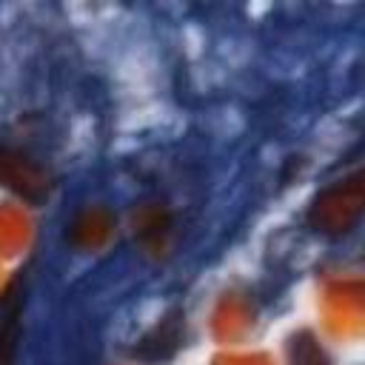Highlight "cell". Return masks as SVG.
Segmentation results:
<instances>
[{
	"label": "cell",
	"mask_w": 365,
	"mask_h": 365,
	"mask_svg": "<svg viewBox=\"0 0 365 365\" xmlns=\"http://www.w3.org/2000/svg\"><path fill=\"white\" fill-rule=\"evenodd\" d=\"M362 205H365V182L362 174L356 171L314 200L308 211V222L325 234H345L356 225Z\"/></svg>",
	"instance_id": "cell-1"
},
{
	"label": "cell",
	"mask_w": 365,
	"mask_h": 365,
	"mask_svg": "<svg viewBox=\"0 0 365 365\" xmlns=\"http://www.w3.org/2000/svg\"><path fill=\"white\" fill-rule=\"evenodd\" d=\"M0 182L29 202H40L51 188V177L43 165L6 145H0Z\"/></svg>",
	"instance_id": "cell-2"
},
{
	"label": "cell",
	"mask_w": 365,
	"mask_h": 365,
	"mask_svg": "<svg viewBox=\"0 0 365 365\" xmlns=\"http://www.w3.org/2000/svg\"><path fill=\"white\" fill-rule=\"evenodd\" d=\"M23 308H26V277L14 274L0 291V365H14L20 334H23Z\"/></svg>",
	"instance_id": "cell-3"
},
{
	"label": "cell",
	"mask_w": 365,
	"mask_h": 365,
	"mask_svg": "<svg viewBox=\"0 0 365 365\" xmlns=\"http://www.w3.org/2000/svg\"><path fill=\"white\" fill-rule=\"evenodd\" d=\"M182 336H185V314L180 308L163 314L151 331H145L137 345H134V356L143 359V362H165L177 354V348L182 345Z\"/></svg>",
	"instance_id": "cell-4"
},
{
	"label": "cell",
	"mask_w": 365,
	"mask_h": 365,
	"mask_svg": "<svg viewBox=\"0 0 365 365\" xmlns=\"http://www.w3.org/2000/svg\"><path fill=\"white\" fill-rule=\"evenodd\" d=\"M168 228H171V214H168L165 208H160V205L143 208L140 217L134 220V234H137L140 242L148 245V248L163 245V237L168 234Z\"/></svg>",
	"instance_id": "cell-5"
},
{
	"label": "cell",
	"mask_w": 365,
	"mask_h": 365,
	"mask_svg": "<svg viewBox=\"0 0 365 365\" xmlns=\"http://www.w3.org/2000/svg\"><path fill=\"white\" fill-rule=\"evenodd\" d=\"M288 359L291 365H331L325 348L311 331H297L288 339Z\"/></svg>",
	"instance_id": "cell-6"
}]
</instances>
